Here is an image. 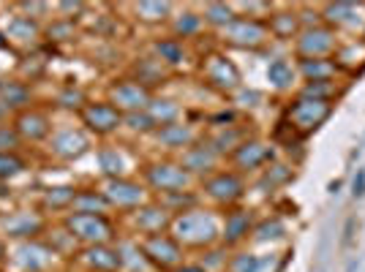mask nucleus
Returning <instances> with one entry per match:
<instances>
[{"mask_svg":"<svg viewBox=\"0 0 365 272\" xmlns=\"http://www.w3.org/2000/svg\"><path fill=\"white\" fill-rule=\"evenodd\" d=\"M169 234L185 248V253H202L207 248H215L221 245V212L207 204H197L194 210L172 218Z\"/></svg>","mask_w":365,"mask_h":272,"instance_id":"nucleus-1","label":"nucleus"},{"mask_svg":"<svg viewBox=\"0 0 365 272\" xmlns=\"http://www.w3.org/2000/svg\"><path fill=\"white\" fill-rule=\"evenodd\" d=\"M197 194L202 199V204L213 207L218 212H227L237 204H243V199L248 197V177H243L235 169H218L210 177L199 180Z\"/></svg>","mask_w":365,"mask_h":272,"instance_id":"nucleus-2","label":"nucleus"},{"mask_svg":"<svg viewBox=\"0 0 365 272\" xmlns=\"http://www.w3.org/2000/svg\"><path fill=\"white\" fill-rule=\"evenodd\" d=\"M63 229L74 237L79 248L91 245H115L120 240V221L118 215H93V212H68L61 218Z\"/></svg>","mask_w":365,"mask_h":272,"instance_id":"nucleus-3","label":"nucleus"},{"mask_svg":"<svg viewBox=\"0 0 365 272\" xmlns=\"http://www.w3.org/2000/svg\"><path fill=\"white\" fill-rule=\"evenodd\" d=\"M335 104L330 101H317V98H308L303 93H292V98L284 106V117L281 125L297 139H308L314 131H319L324 122L330 120Z\"/></svg>","mask_w":365,"mask_h":272,"instance_id":"nucleus-4","label":"nucleus"},{"mask_svg":"<svg viewBox=\"0 0 365 272\" xmlns=\"http://www.w3.org/2000/svg\"><path fill=\"white\" fill-rule=\"evenodd\" d=\"M139 177L148 185L153 199L169 197V194H182V191H197L199 182L180 167L178 158H155L150 164L139 169Z\"/></svg>","mask_w":365,"mask_h":272,"instance_id":"nucleus-5","label":"nucleus"},{"mask_svg":"<svg viewBox=\"0 0 365 272\" xmlns=\"http://www.w3.org/2000/svg\"><path fill=\"white\" fill-rule=\"evenodd\" d=\"M199 76H202V85H207L213 93L227 98H232L243 88V74L227 52H207L199 63Z\"/></svg>","mask_w":365,"mask_h":272,"instance_id":"nucleus-6","label":"nucleus"},{"mask_svg":"<svg viewBox=\"0 0 365 272\" xmlns=\"http://www.w3.org/2000/svg\"><path fill=\"white\" fill-rule=\"evenodd\" d=\"M275 158H278V152H275L273 142L264 139V136L254 134V136H248L243 145L229 155L227 167L235 169V172H240L243 177H257L259 172H264Z\"/></svg>","mask_w":365,"mask_h":272,"instance_id":"nucleus-7","label":"nucleus"},{"mask_svg":"<svg viewBox=\"0 0 365 272\" xmlns=\"http://www.w3.org/2000/svg\"><path fill=\"white\" fill-rule=\"evenodd\" d=\"M98 188L107 197L115 215H125V212L137 210V207L148 204L153 199L148 185L142 182V177H112V180L98 182Z\"/></svg>","mask_w":365,"mask_h":272,"instance_id":"nucleus-8","label":"nucleus"},{"mask_svg":"<svg viewBox=\"0 0 365 272\" xmlns=\"http://www.w3.org/2000/svg\"><path fill=\"white\" fill-rule=\"evenodd\" d=\"M319 16L322 25H327L341 38H360V33L365 31V3H351V0L322 3Z\"/></svg>","mask_w":365,"mask_h":272,"instance_id":"nucleus-9","label":"nucleus"},{"mask_svg":"<svg viewBox=\"0 0 365 272\" xmlns=\"http://www.w3.org/2000/svg\"><path fill=\"white\" fill-rule=\"evenodd\" d=\"M123 226V237H131V240H142V237H150V234H164L172 226V215H169L155 199H150L148 204H142L137 210L120 215Z\"/></svg>","mask_w":365,"mask_h":272,"instance_id":"nucleus-10","label":"nucleus"},{"mask_svg":"<svg viewBox=\"0 0 365 272\" xmlns=\"http://www.w3.org/2000/svg\"><path fill=\"white\" fill-rule=\"evenodd\" d=\"M137 242H139V251L145 253L148 264L153 267V272L178 270L182 261L188 258L185 248L169 231H164V234H150V237H142Z\"/></svg>","mask_w":365,"mask_h":272,"instance_id":"nucleus-11","label":"nucleus"},{"mask_svg":"<svg viewBox=\"0 0 365 272\" xmlns=\"http://www.w3.org/2000/svg\"><path fill=\"white\" fill-rule=\"evenodd\" d=\"M287 264V251L278 248H237L229 251V261L224 272H281Z\"/></svg>","mask_w":365,"mask_h":272,"instance_id":"nucleus-12","label":"nucleus"},{"mask_svg":"<svg viewBox=\"0 0 365 272\" xmlns=\"http://www.w3.org/2000/svg\"><path fill=\"white\" fill-rule=\"evenodd\" d=\"M338 44H341V36L319 22V25L303 28L289 46L294 61H314V58H333Z\"/></svg>","mask_w":365,"mask_h":272,"instance_id":"nucleus-13","label":"nucleus"},{"mask_svg":"<svg viewBox=\"0 0 365 272\" xmlns=\"http://www.w3.org/2000/svg\"><path fill=\"white\" fill-rule=\"evenodd\" d=\"M221 36V44L232 46V49H243V52H259L267 44H273L270 31H267V22L262 19H248V16H237L227 31L218 33Z\"/></svg>","mask_w":365,"mask_h":272,"instance_id":"nucleus-14","label":"nucleus"},{"mask_svg":"<svg viewBox=\"0 0 365 272\" xmlns=\"http://www.w3.org/2000/svg\"><path fill=\"white\" fill-rule=\"evenodd\" d=\"M178 161H180V167L185 169L197 182L205 180V177H210V174L218 172V169L227 167V158L215 150V145L205 134L199 136L188 150H182L180 155H178Z\"/></svg>","mask_w":365,"mask_h":272,"instance_id":"nucleus-15","label":"nucleus"},{"mask_svg":"<svg viewBox=\"0 0 365 272\" xmlns=\"http://www.w3.org/2000/svg\"><path fill=\"white\" fill-rule=\"evenodd\" d=\"M93 136L85 131V128H76V125H63V128H55L52 136L46 139V150L55 161L61 164H74L82 155L91 152Z\"/></svg>","mask_w":365,"mask_h":272,"instance_id":"nucleus-16","label":"nucleus"},{"mask_svg":"<svg viewBox=\"0 0 365 272\" xmlns=\"http://www.w3.org/2000/svg\"><path fill=\"white\" fill-rule=\"evenodd\" d=\"M58 253L46 245V240H25L14 242L6 251V261L14 272H46L55 264Z\"/></svg>","mask_w":365,"mask_h":272,"instance_id":"nucleus-17","label":"nucleus"},{"mask_svg":"<svg viewBox=\"0 0 365 272\" xmlns=\"http://www.w3.org/2000/svg\"><path fill=\"white\" fill-rule=\"evenodd\" d=\"M79 120L88 134L101 136V139H112L123 131V112H118L107 98H91L79 112Z\"/></svg>","mask_w":365,"mask_h":272,"instance_id":"nucleus-18","label":"nucleus"},{"mask_svg":"<svg viewBox=\"0 0 365 272\" xmlns=\"http://www.w3.org/2000/svg\"><path fill=\"white\" fill-rule=\"evenodd\" d=\"M46 229H49V224H46L41 210H14L0 215V234H3V240H41L46 234Z\"/></svg>","mask_w":365,"mask_h":272,"instance_id":"nucleus-19","label":"nucleus"},{"mask_svg":"<svg viewBox=\"0 0 365 272\" xmlns=\"http://www.w3.org/2000/svg\"><path fill=\"white\" fill-rule=\"evenodd\" d=\"M153 95L145 85H139L137 79H131V76H118V79H112L107 85V101L118 112L123 115H134V112H145L148 106H150Z\"/></svg>","mask_w":365,"mask_h":272,"instance_id":"nucleus-20","label":"nucleus"},{"mask_svg":"<svg viewBox=\"0 0 365 272\" xmlns=\"http://www.w3.org/2000/svg\"><path fill=\"white\" fill-rule=\"evenodd\" d=\"M257 226V212L245 204H237L232 210L221 212V245L227 251L245 248L251 240V231Z\"/></svg>","mask_w":365,"mask_h":272,"instance_id":"nucleus-21","label":"nucleus"},{"mask_svg":"<svg viewBox=\"0 0 365 272\" xmlns=\"http://www.w3.org/2000/svg\"><path fill=\"white\" fill-rule=\"evenodd\" d=\"M202 131L194 128L188 120H178V122H169V125H158L153 131V145L161 147L164 152H169V158H178L182 150H188L194 142H197Z\"/></svg>","mask_w":365,"mask_h":272,"instance_id":"nucleus-22","label":"nucleus"},{"mask_svg":"<svg viewBox=\"0 0 365 272\" xmlns=\"http://www.w3.org/2000/svg\"><path fill=\"white\" fill-rule=\"evenodd\" d=\"M96 164L101 169V180L134 177V152L118 142H104L96 147Z\"/></svg>","mask_w":365,"mask_h":272,"instance_id":"nucleus-23","label":"nucleus"},{"mask_svg":"<svg viewBox=\"0 0 365 272\" xmlns=\"http://www.w3.org/2000/svg\"><path fill=\"white\" fill-rule=\"evenodd\" d=\"M11 125H14L19 142H31V145H41L55 131L52 115L46 109H41V106H31V109L19 112L14 120H11Z\"/></svg>","mask_w":365,"mask_h":272,"instance_id":"nucleus-24","label":"nucleus"},{"mask_svg":"<svg viewBox=\"0 0 365 272\" xmlns=\"http://www.w3.org/2000/svg\"><path fill=\"white\" fill-rule=\"evenodd\" d=\"M33 90L25 79H3L0 82V122L14 120L19 112L31 109Z\"/></svg>","mask_w":365,"mask_h":272,"instance_id":"nucleus-25","label":"nucleus"},{"mask_svg":"<svg viewBox=\"0 0 365 272\" xmlns=\"http://www.w3.org/2000/svg\"><path fill=\"white\" fill-rule=\"evenodd\" d=\"M74 261L82 267V272H120V251L118 242L115 245H91V248H79Z\"/></svg>","mask_w":365,"mask_h":272,"instance_id":"nucleus-26","label":"nucleus"},{"mask_svg":"<svg viewBox=\"0 0 365 272\" xmlns=\"http://www.w3.org/2000/svg\"><path fill=\"white\" fill-rule=\"evenodd\" d=\"M267 31L273 41L281 44H292L297 38V33L303 31V22H300V9L297 6H275L273 14L267 16Z\"/></svg>","mask_w":365,"mask_h":272,"instance_id":"nucleus-27","label":"nucleus"},{"mask_svg":"<svg viewBox=\"0 0 365 272\" xmlns=\"http://www.w3.org/2000/svg\"><path fill=\"white\" fill-rule=\"evenodd\" d=\"M169 36H175V38H180V41H197L205 36L207 31V25H205V19L199 14L197 9H175V14L169 19Z\"/></svg>","mask_w":365,"mask_h":272,"instance_id":"nucleus-28","label":"nucleus"},{"mask_svg":"<svg viewBox=\"0 0 365 272\" xmlns=\"http://www.w3.org/2000/svg\"><path fill=\"white\" fill-rule=\"evenodd\" d=\"M148 49H150L153 58L161 63L164 68H169V71H178L182 63L188 61V44L180 41V38H175V36L153 38L150 44H148Z\"/></svg>","mask_w":365,"mask_h":272,"instance_id":"nucleus-29","label":"nucleus"},{"mask_svg":"<svg viewBox=\"0 0 365 272\" xmlns=\"http://www.w3.org/2000/svg\"><path fill=\"white\" fill-rule=\"evenodd\" d=\"M289 234V226L281 215H267V218H257V226L251 231V240L248 245L251 248H275L278 242L287 240Z\"/></svg>","mask_w":365,"mask_h":272,"instance_id":"nucleus-30","label":"nucleus"},{"mask_svg":"<svg viewBox=\"0 0 365 272\" xmlns=\"http://www.w3.org/2000/svg\"><path fill=\"white\" fill-rule=\"evenodd\" d=\"M128 76H131V79H137L139 85H145L150 93H155L158 85H167V79L172 76V71L164 68V66H161V63L155 61L150 52H148V55H139L137 61L131 63Z\"/></svg>","mask_w":365,"mask_h":272,"instance_id":"nucleus-31","label":"nucleus"},{"mask_svg":"<svg viewBox=\"0 0 365 272\" xmlns=\"http://www.w3.org/2000/svg\"><path fill=\"white\" fill-rule=\"evenodd\" d=\"M205 136L213 142L215 150L221 152L224 158H229V155L237 150L248 136H254V131H251V128H245L243 122L232 120V122H224V125H215L213 131H210V134H205Z\"/></svg>","mask_w":365,"mask_h":272,"instance_id":"nucleus-32","label":"nucleus"},{"mask_svg":"<svg viewBox=\"0 0 365 272\" xmlns=\"http://www.w3.org/2000/svg\"><path fill=\"white\" fill-rule=\"evenodd\" d=\"M338 71L344 76H354L365 68V41L363 38H341L333 55Z\"/></svg>","mask_w":365,"mask_h":272,"instance_id":"nucleus-33","label":"nucleus"},{"mask_svg":"<svg viewBox=\"0 0 365 272\" xmlns=\"http://www.w3.org/2000/svg\"><path fill=\"white\" fill-rule=\"evenodd\" d=\"M300 85L305 82H344V74L338 71L333 58H314V61H294Z\"/></svg>","mask_w":365,"mask_h":272,"instance_id":"nucleus-34","label":"nucleus"},{"mask_svg":"<svg viewBox=\"0 0 365 272\" xmlns=\"http://www.w3.org/2000/svg\"><path fill=\"white\" fill-rule=\"evenodd\" d=\"M6 41L9 44H19V46H33L38 38H44V25L41 22H36V19H28V16L16 14L9 19V25H6Z\"/></svg>","mask_w":365,"mask_h":272,"instance_id":"nucleus-35","label":"nucleus"},{"mask_svg":"<svg viewBox=\"0 0 365 272\" xmlns=\"http://www.w3.org/2000/svg\"><path fill=\"white\" fill-rule=\"evenodd\" d=\"M267 82L275 93H294L297 90V66L292 58H273L267 66Z\"/></svg>","mask_w":365,"mask_h":272,"instance_id":"nucleus-36","label":"nucleus"},{"mask_svg":"<svg viewBox=\"0 0 365 272\" xmlns=\"http://www.w3.org/2000/svg\"><path fill=\"white\" fill-rule=\"evenodd\" d=\"M131 11H134L137 22L158 28V25H169V19L175 14V3H167V0H139V3L131 6Z\"/></svg>","mask_w":365,"mask_h":272,"instance_id":"nucleus-37","label":"nucleus"},{"mask_svg":"<svg viewBox=\"0 0 365 272\" xmlns=\"http://www.w3.org/2000/svg\"><path fill=\"white\" fill-rule=\"evenodd\" d=\"M76 197V185H52L41 194L38 210L44 215H68Z\"/></svg>","mask_w":365,"mask_h":272,"instance_id":"nucleus-38","label":"nucleus"},{"mask_svg":"<svg viewBox=\"0 0 365 272\" xmlns=\"http://www.w3.org/2000/svg\"><path fill=\"white\" fill-rule=\"evenodd\" d=\"M71 212H93V215H115L109 207L107 197L101 194L98 185H85V188H76L74 204Z\"/></svg>","mask_w":365,"mask_h":272,"instance_id":"nucleus-39","label":"nucleus"},{"mask_svg":"<svg viewBox=\"0 0 365 272\" xmlns=\"http://www.w3.org/2000/svg\"><path fill=\"white\" fill-rule=\"evenodd\" d=\"M145 112L153 117L155 128H158V125H169V122L185 120V109H182L180 101H178V98H169V95H158V93L153 95L150 106H148Z\"/></svg>","mask_w":365,"mask_h":272,"instance_id":"nucleus-40","label":"nucleus"},{"mask_svg":"<svg viewBox=\"0 0 365 272\" xmlns=\"http://www.w3.org/2000/svg\"><path fill=\"white\" fill-rule=\"evenodd\" d=\"M199 14L205 19V25H207V31H227L229 25L237 19V11H235V6L232 3H221V0H210V3H205L202 9H199Z\"/></svg>","mask_w":365,"mask_h":272,"instance_id":"nucleus-41","label":"nucleus"},{"mask_svg":"<svg viewBox=\"0 0 365 272\" xmlns=\"http://www.w3.org/2000/svg\"><path fill=\"white\" fill-rule=\"evenodd\" d=\"M292 177H294V164L284 161V158H275L273 164L264 169V172H259L257 182L267 188V194H273V191H278V188H284Z\"/></svg>","mask_w":365,"mask_h":272,"instance_id":"nucleus-42","label":"nucleus"},{"mask_svg":"<svg viewBox=\"0 0 365 272\" xmlns=\"http://www.w3.org/2000/svg\"><path fill=\"white\" fill-rule=\"evenodd\" d=\"M88 101H91L88 93L82 90L79 85H63L61 90H58V95H55V104L61 106V109H71V112H76V115L85 109Z\"/></svg>","mask_w":365,"mask_h":272,"instance_id":"nucleus-43","label":"nucleus"},{"mask_svg":"<svg viewBox=\"0 0 365 272\" xmlns=\"http://www.w3.org/2000/svg\"><path fill=\"white\" fill-rule=\"evenodd\" d=\"M76 25L71 19H61V16H52V22L44 25V38L52 44H66V41H74Z\"/></svg>","mask_w":365,"mask_h":272,"instance_id":"nucleus-44","label":"nucleus"},{"mask_svg":"<svg viewBox=\"0 0 365 272\" xmlns=\"http://www.w3.org/2000/svg\"><path fill=\"white\" fill-rule=\"evenodd\" d=\"M123 131H128L131 136H139V139H150L153 131H155V122L148 112H134V115H123Z\"/></svg>","mask_w":365,"mask_h":272,"instance_id":"nucleus-45","label":"nucleus"},{"mask_svg":"<svg viewBox=\"0 0 365 272\" xmlns=\"http://www.w3.org/2000/svg\"><path fill=\"white\" fill-rule=\"evenodd\" d=\"M28 169V161L19 150L0 152V180H14Z\"/></svg>","mask_w":365,"mask_h":272,"instance_id":"nucleus-46","label":"nucleus"},{"mask_svg":"<svg viewBox=\"0 0 365 272\" xmlns=\"http://www.w3.org/2000/svg\"><path fill=\"white\" fill-rule=\"evenodd\" d=\"M197 261L207 272H224L227 270V261H229V251L224 248V245H215V248H207V251L197 253Z\"/></svg>","mask_w":365,"mask_h":272,"instance_id":"nucleus-47","label":"nucleus"},{"mask_svg":"<svg viewBox=\"0 0 365 272\" xmlns=\"http://www.w3.org/2000/svg\"><path fill=\"white\" fill-rule=\"evenodd\" d=\"M16 9L22 11V16L36 19V22L46 19V16H49V11H52V6H49V3H16Z\"/></svg>","mask_w":365,"mask_h":272,"instance_id":"nucleus-48","label":"nucleus"},{"mask_svg":"<svg viewBox=\"0 0 365 272\" xmlns=\"http://www.w3.org/2000/svg\"><path fill=\"white\" fill-rule=\"evenodd\" d=\"M22 142H19V136H16L14 125L11 122H0V152H9V150H16Z\"/></svg>","mask_w":365,"mask_h":272,"instance_id":"nucleus-49","label":"nucleus"},{"mask_svg":"<svg viewBox=\"0 0 365 272\" xmlns=\"http://www.w3.org/2000/svg\"><path fill=\"white\" fill-rule=\"evenodd\" d=\"M55 11H58V16L61 19H79L82 16V11H85V3H71V0H66V3H58L55 6Z\"/></svg>","mask_w":365,"mask_h":272,"instance_id":"nucleus-50","label":"nucleus"},{"mask_svg":"<svg viewBox=\"0 0 365 272\" xmlns=\"http://www.w3.org/2000/svg\"><path fill=\"white\" fill-rule=\"evenodd\" d=\"M172 272H207V270L199 264L197 258H185L180 267H178V270H172Z\"/></svg>","mask_w":365,"mask_h":272,"instance_id":"nucleus-51","label":"nucleus"},{"mask_svg":"<svg viewBox=\"0 0 365 272\" xmlns=\"http://www.w3.org/2000/svg\"><path fill=\"white\" fill-rule=\"evenodd\" d=\"M6 251H9V245H6V240H3V237H0V264H3V261H6Z\"/></svg>","mask_w":365,"mask_h":272,"instance_id":"nucleus-52","label":"nucleus"},{"mask_svg":"<svg viewBox=\"0 0 365 272\" xmlns=\"http://www.w3.org/2000/svg\"><path fill=\"white\" fill-rule=\"evenodd\" d=\"M6 46H9V41H6V33L0 31V49H6Z\"/></svg>","mask_w":365,"mask_h":272,"instance_id":"nucleus-53","label":"nucleus"},{"mask_svg":"<svg viewBox=\"0 0 365 272\" xmlns=\"http://www.w3.org/2000/svg\"><path fill=\"white\" fill-rule=\"evenodd\" d=\"M360 38H363V41H365V31H363V33H360Z\"/></svg>","mask_w":365,"mask_h":272,"instance_id":"nucleus-54","label":"nucleus"},{"mask_svg":"<svg viewBox=\"0 0 365 272\" xmlns=\"http://www.w3.org/2000/svg\"><path fill=\"white\" fill-rule=\"evenodd\" d=\"M0 272H3V270H0Z\"/></svg>","mask_w":365,"mask_h":272,"instance_id":"nucleus-55","label":"nucleus"}]
</instances>
